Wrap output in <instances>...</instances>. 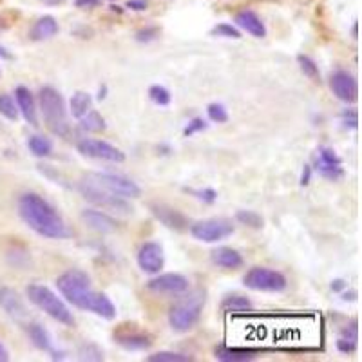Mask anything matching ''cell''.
Instances as JSON below:
<instances>
[{
	"label": "cell",
	"mask_w": 362,
	"mask_h": 362,
	"mask_svg": "<svg viewBox=\"0 0 362 362\" xmlns=\"http://www.w3.org/2000/svg\"><path fill=\"white\" fill-rule=\"evenodd\" d=\"M57 288L60 296L66 299V303L73 305L74 308L95 313L105 321L116 319V306L105 293L96 292L93 288L87 272L80 270V268L66 270L62 276L57 277Z\"/></svg>",
	"instance_id": "obj_1"
},
{
	"label": "cell",
	"mask_w": 362,
	"mask_h": 362,
	"mask_svg": "<svg viewBox=\"0 0 362 362\" xmlns=\"http://www.w3.org/2000/svg\"><path fill=\"white\" fill-rule=\"evenodd\" d=\"M17 206L21 219L35 234L45 239H69L73 235L57 209L37 192L22 194Z\"/></svg>",
	"instance_id": "obj_2"
},
{
	"label": "cell",
	"mask_w": 362,
	"mask_h": 362,
	"mask_svg": "<svg viewBox=\"0 0 362 362\" xmlns=\"http://www.w3.org/2000/svg\"><path fill=\"white\" fill-rule=\"evenodd\" d=\"M38 109H40L44 122L54 136L66 138L71 131L69 118H67V107L64 96L54 87L45 86L38 93Z\"/></svg>",
	"instance_id": "obj_3"
},
{
	"label": "cell",
	"mask_w": 362,
	"mask_h": 362,
	"mask_svg": "<svg viewBox=\"0 0 362 362\" xmlns=\"http://www.w3.org/2000/svg\"><path fill=\"white\" fill-rule=\"evenodd\" d=\"M183 296V293H181ZM206 303L205 290H192L189 296H183L176 305L169 310V326L177 332V334H185L189 329L198 325L202 319L203 308Z\"/></svg>",
	"instance_id": "obj_4"
},
{
	"label": "cell",
	"mask_w": 362,
	"mask_h": 362,
	"mask_svg": "<svg viewBox=\"0 0 362 362\" xmlns=\"http://www.w3.org/2000/svg\"><path fill=\"white\" fill-rule=\"evenodd\" d=\"M25 296H28L31 305H35L38 310H42L45 315H49L53 321L60 322V325L67 326V328L74 326V317H73V312L69 310V306H67L66 303H64V300L53 292V290L47 288L45 284H40V283L28 284Z\"/></svg>",
	"instance_id": "obj_5"
},
{
	"label": "cell",
	"mask_w": 362,
	"mask_h": 362,
	"mask_svg": "<svg viewBox=\"0 0 362 362\" xmlns=\"http://www.w3.org/2000/svg\"><path fill=\"white\" fill-rule=\"evenodd\" d=\"M78 192L82 194L83 199H87V202H90L93 205L100 206L103 210H111V212H118V214H131L132 212V206L129 205L127 199L119 198L116 194L96 185L87 174L80 180Z\"/></svg>",
	"instance_id": "obj_6"
},
{
	"label": "cell",
	"mask_w": 362,
	"mask_h": 362,
	"mask_svg": "<svg viewBox=\"0 0 362 362\" xmlns=\"http://www.w3.org/2000/svg\"><path fill=\"white\" fill-rule=\"evenodd\" d=\"M243 284L245 288L254 290V292L279 293L286 290L288 281L281 272L267 267H254L243 276Z\"/></svg>",
	"instance_id": "obj_7"
},
{
	"label": "cell",
	"mask_w": 362,
	"mask_h": 362,
	"mask_svg": "<svg viewBox=\"0 0 362 362\" xmlns=\"http://www.w3.org/2000/svg\"><path fill=\"white\" fill-rule=\"evenodd\" d=\"M190 235L198 239L202 243H219L230 238L235 232V226L230 219L225 218H212L205 221H198L189 226Z\"/></svg>",
	"instance_id": "obj_8"
},
{
	"label": "cell",
	"mask_w": 362,
	"mask_h": 362,
	"mask_svg": "<svg viewBox=\"0 0 362 362\" xmlns=\"http://www.w3.org/2000/svg\"><path fill=\"white\" fill-rule=\"evenodd\" d=\"M87 176L95 181L96 185H100L102 189L109 190V192L116 194V196H119V198L138 199L141 196V189L138 187V183H136V181H132L131 177L124 176V174L89 173Z\"/></svg>",
	"instance_id": "obj_9"
},
{
	"label": "cell",
	"mask_w": 362,
	"mask_h": 362,
	"mask_svg": "<svg viewBox=\"0 0 362 362\" xmlns=\"http://www.w3.org/2000/svg\"><path fill=\"white\" fill-rule=\"evenodd\" d=\"M78 153L86 158H93V160L111 161V163H124L125 153L122 148L115 147L109 141L95 140V138H83L76 145Z\"/></svg>",
	"instance_id": "obj_10"
},
{
	"label": "cell",
	"mask_w": 362,
	"mask_h": 362,
	"mask_svg": "<svg viewBox=\"0 0 362 362\" xmlns=\"http://www.w3.org/2000/svg\"><path fill=\"white\" fill-rule=\"evenodd\" d=\"M313 170L328 181H339L344 176L342 160L332 147H319L313 156Z\"/></svg>",
	"instance_id": "obj_11"
},
{
	"label": "cell",
	"mask_w": 362,
	"mask_h": 362,
	"mask_svg": "<svg viewBox=\"0 0 362 362\" xmlns=\"http://www.w3.org/2000/svg\"><path fill=\"white\" fill-rule=\"evenodd\" d=\"M147 290L154 293H165V296H181L187 293L190 288V283L185 276L169 272V274H156L153 279L147 281Z\"/></svg>",
	"instance_id": "obj_12"
},
{
	"label": "cell",
	"mask_w": 362,
	"mask_h": 362,
	"mask_svg": "<svg viewBox=\"0 0 362 362\" xmlns=\"http://www.w3.org/2000/svg\"><path fill=\"white\" fill-rule=\"evenodd\" d=\"M138 267L147 276H156L165 267V252L163 247L156 241H145L136 255Z\"/></svg>",
	"instance_id": "obj_13"
},
{
	"label": "cell",
	"mask_w": 362,
	"mask_h": 362,
	"mask_svg": "<svg viewBox=\"0 0 362 362\" xmlns=\"http://www.w3.org/2000/svg\"><path fill=\"white\" fill-rule=\"evenodd\" d=\"M329 89L334 93V96L337 100L344 103H355L358 100V83L354 74L348 73V71H335L332 76H329Z\"/></svg>",
	"instance_id": "obj_14"
},
{
	"label": "cell",
	"mask_w": 362,
	"mask_h": 362,
	"mask_svg": "<svg viewBox=\"0 0 362 362\" xmlns=\"http://www.w3.org/2000/svg\"><path fill=\"white\" fill-rule=\"evenodd\" d=\"M0 308L4 310L6 315L11 321L18 322V325H28L29 310L17 290L9 288V286H2L0 288Z\"/></svg>",
	"instance_id": "obj_15"
},
{
	"label": "cell",
	"mask_w": 362,
	"mask_h": 362,
	"mask_svg": "<svg viewBox=\"0 0 362 362\" xmlns=\"http://www.w3.org/2000/svg\"><path fill=\"white\" fill-rule=\"evenodd\" d=\"M80 219L83 221V225L89 226L90 230L98 232V234H115L119 228L118 221L105 210L83 209L80 212Z\"/></svg>",
	"instance_id": "obj_16"
},
{
	"label": "cell",
	"mask_w": 362,
	"mask_h": 362,
	"mask_svg": "<svg viewBox=\"0 0 362 362\" xmlns=\"http://www.w3.org/2000/svg\"><path fill=\"white\" fill-rule=\"evenodd\" d=\"M151 212L161 225H165L170 230H189V219L177 209H173V206L165 205V203H151Z\"/></svg>",
	"instance_id": "obj_17"
},
{
	"label": "cell",
	"mask_w": 362,
	"mask_h": 362,
	"mask_svg": "<svg viewBox=\"0 0 362 362\" xmlns=\"http://www.w3.org/2000/svg\"><path fill=\"white\" fill-rule=\"evenodd\" d=\"M15 102H17L18 112L29 125L37 127L38 125V105L35 100L33 93L24 86H18L15 89Z\"/></svg>",
	"instance_id": "obj_18"
},
{
	"label": "cell",
	"mask_w": 362,
	"mask_h": 362,
	"mask_svg": "<svg viewBox=\"0 0 362 362\" xmlns=\"http://www.w3.org/2000/svg\"><path fill=\"white\" fill-rule=\"evenodd\" d=\"M210 261L214 267L223 270H239L245 264L243 255L230 247H219L210 252Z\"/></svg>",
	"instance_id": "obj_19"
},
{
	"label": "cell",
	"mask_w": 362,
	"mask_h": 362,
	"mask_svg": "<svg viewBox=\"0 0 362 362\" xmlns=\"http://www.w3.org/2000/svg\"><path fill=\"white\" fill-rule=\"evenodd\" d=\"M235 25L239 29L247 31L248 35H252L254 38H264L267 37V28H264L263 21L259 18V15L252 9H243L239 11L234 18Z\"/></svg>",
	"instance_id": "obj_20"
},
{
	"label": "cell",
	"mask_w": 362,
	"mask_h": 362,
	"mask_svg": "<svg viewBox=\"0 0 362 362\" xmlns=\"http://www.w3.org/2000/svg\"><path fill=\"white\" fill-rule=\"evenodd\" d=\"M216 358L223 362H248L257 358L259 350H252V348H230L226 344H218L214 348Z\"/></svg>",
	"instance_id": "obj_21"
},
{
	"label": "cell",
	"mask_w": 362,
	"mask_h": 362,
	"mask_svg": "<svg viewBox=\"0 0 362 362\" xmlns=\"http://www.w3.org/2000/svg\"><path fill=\"white\" fill-rule=\"evenodd\" d=\"M58 31H60V25H58L57 18L51 17V15H44L33 24L31 31H29V38L33 42H44L57 37Z\"/></svg>",
	"instance_id": "obj_22"
},
{
	"label": "cell",
	"mask_w": 362,
	"mask_h": 362,
	"mask_svg": "<svg viewBox=\"0 0 362 362\" xmlns=\"http://www.w3.org/2000/svg\"><path fill=\"white\" fill-rule=\"evenodd\" d=\"M116 344L122 346L127 351H145L153 346V337L140 332H132V334H116Z\"/></svg>",
	"instance_id": "obj_23"
},
{
	"label": "cell",
	"mask_w": 362,
	"mask_h": 362,
	"mask_svg": "<svg viewBox=\"0 0 362 362\" xmlns=\"http://www.w3.org/2000/svg\"><path fill=\"white\" fill-rule=\"evenodd\" d=\"M25 329H28V337L35 348L42 351H49V354L54 350L53 337H51L49 329L45 328L44 325H40V322H28Z\"/></svg>",
	"instance_id": "obj_24"
},
{
	"label": "cell",
	"mask_w": 362,
	"mask_h": 362,
	"mask_svg": "<svg viewBox=\"0 0 362 362\" xmlns=\"http://www.w3.org/2000/svg\"><path fill=\"white\" fill-rule=\"evenodd\" d=\"M337 350L341 351L342 355H354L355 351L358 350V325L357 321H351L350 325L346 326L344 329L339 335L337 342Z\"/></svg>",
	"instance_id": "obj_25"
},
{
	"label": "cell",
	"mask_w": 362,
	"mask_h": 362,
	"mask_svg": "<svg viewBox=\"0 0 362 362\" xmlns=\"http://www.w3.org/2000/svg\"><path fill=\"white\" fill-rule=\"evenodd\" d=\"M90 109H93V96H90L89 93H86V90H76V93L71 96L69 112L73 118L80 119L83 115H87Z\"/></svg>",
	"instance_id": "obj_26"
},
{
	"label": "cell",
	"mask_w": 362,
	"mask_h": 362,
	"mask_svg": "<svg viewBox=\"0 0 362 362\" xmlns=\"http://www.w3.org/2000/svg\"><path fill=\"white\" fill-rule=\"evenodd\" d=\"M28 148H29V153L33 154V156L47 158L51 156V153H53V141H51L49 138H45V136H40V134L29 136Z\"/></svg>",
	"instance_id": "obj_27"
},
{
	"label": "cell",
	"mask_w": 362,
	"mask_h": 362,
	"mask_svg": "<svg viewBox=\"0 0 362 362\" xmlns=\"http://www.w3.org/2000/svg\"><path fill=\"white\" fill-rule=\"evenodd\" d=\"M78 122H80V129L86 132H96V134H98V132H103L105 129H107L105 118H103L98 111H93V109H90L87 115H83Z\"/></svg>",
	"instance_id": "obj_28"
},
{
	"label": "cell",
	"mask_w": 362,
	"mask_h": 362,
	"mask_svg": "<svg viewBox=\"0 0 362 362\" xmlns=\"http://www.w3.org/2000/svg\"><path fill=\"white\" fill-rule=\"evenodd\" d=\"M223 312L226 313H243L248 312L252 308V300L245 296H239V293H234V296H226L221 303Z\"/></svg>",
	"instance_id": "obj_29"
},
{
	"label": "cell",
	"mask_w": 362,
	"mask_h": 362,
	"mask_svg": "<svg viewBox=\"0 0 362 362\" xmlns=\"http://www.w3.org/2000/svg\"><path fill=\"white\" fill-rule=\"evenodd\" d=\"M235 221L239 225L247 226V228H254V230H261L264 226V219L255 210H238L235 212Z\"/></svg>",
	"instance_id": "obj_30"
},
{
	"label": "cell",
	"mask_w": 362,
	"mask_h": 362,
	"mask_svg": "<svg viewBox=\"0 0 362 362\" xmlns=\"http://www.w3.org/2000/svg\"><path fill=\"white\" fill-rule=\"evenodd\" d=\"M0 116H4L9 122H17L18 116H21L17 102H15V98L11 95H6V93L0 95Z\"/></svg>",
	"instance_id": "obj_31"
},
{
	"label": "cell",
	"mask_w": 362,
	"mask_h": 362,
	"mask_svg": "<svg viewBox=\"0 0 362 362\" xmlns=\"http://www.w3.org/2000/svg\"><path fill=\"white\" fill-rule=\"evenodd\" d=\"M148 98L154 105H160V107H167L170 102H173V95L167 87L160 86V83H154V86L148 87Z\"/></svg>",
	"instance_id": "obj_32"
},
{
	"label": "cell",
	"mask_w": 362,
	"mask_h": 362,
	"mask_svg": "<svg viewBox=\"0 0 362 362\" xmlns=\"http://www.w3.org/2000/svg\"><path fill=\"white\" fill-rule=\"evenodd\" d=\"M297 64H299L300 71L305 73V76H308L310 80H313V82H319V80H321L319 67H317V64L313 62L312 58L306 57V54H299V57H297Z\"/></svg>",
	"instance_id": "obj_33"
},
{
	"label": "cell",
	"mask_w": 362,
	"mask_h": 362,
	"mask_svg": "<svg viewBox=\"0 0 362 362\" xmlns=\"http://www.w3.org/2000/svg\"><path fill=\"white\" fill-rule=\"evenodd\" d=\"M148 362H190L192 357L185 354H177V351H158V354L148 355Z\"/></svg>",
	"instance_id": "obj_34"
},
{
	"label": "cell",
	"mask_w": 362,
	"mask_h": 362,
	"mask_svg": "<svg viewBox=\"0 0 362 362\" xmlns=\"http://www.w3.org/2000/svg\"><path fill=\"white\" fill-rule=\"evenodd\" d=\"M212 37H221V38H232V40H239L241 38V31L232 24H218L210 31Z\"/></svg>",
	"instance_id": "obj_35"
},
{
	"label": "cell",
	"mask_w": 362,
	"mask_h": 362,
	"mask_svg": "<svg viewBox=\"0 0 362 362\" xmlns=\"http://www.w3.org/2000/svg\"><path fill=\"white\" fill-rule=\"evenodd\" d=\"M78 357L82 361H103V354L98 346L93 342H83L78 348Z\"/></svg>",
	"instance_id": "obj_36"
},
{
	"label": "cell",
	"mask_w": 362,
	"mask_h": 362,
	"mask_svg": "<svg viewBox=\"0 0 362 362\" xmlns=\"http://www.w3.org/2000/svg\"><path fill=\"white\" fill-rule=\"evenodd\" d=\"M206 116L214 124H226L228 122V112H226L225 105H221V103H210L206 107Z\"/></svg>",
	"instance_id": "obj_37"
},
{
	"label": "cell",
	"mask_w": 362,
	"mask_h": 362,
	"mask_svg": "<svg viewBox=\"0 0 362 362\" xmlns=\"http://www.w3.org/2000/svg\"><path fill=\"white\" fill-rule=\"evenodd\" d=\"M158 37H160V29H158V28H145V29H140V31H138V33L134 35L136 40L141 42V44H147V42L156 40Z\"/></svg>",
	"instance_id": "obj_38"
},
{
	"label": "cell",
	"mask_w": 362,
	"mask_h": 362,
	"mask_svg": "<svg viewBox=\"0 0 362 362\" xmlns=\"http://www.w3.org/2000/svg\"><path fill=\"white\" fill-rule=\"evenodd\" d=\"M341 122L344 127L348 129H357L358 127V115L355 109H344L341 115Z\"/></svg>",
	"instance_id": "obj_39"
},
{
	"label": "cell",
	"mask_w": 362,
	"mask_h": 362,
	"mask_svg": "<svg viewBox=\"0 0 362 362\" xmlns=\"http://www.w3.org/2000/svg\"><path fill=\"white\" fill-rule=\"evenodd\" d=\"M206 127H209V125H206L205 119H203V118H194V119H190L189 125H187V127L183 129V134H185V136H194V134H196V132L205 131Z\"/></svg>",
	"instance_id": "obj_40"
},
{
	"label": "cell",
	"mask_w": 362,
	"mask_h": 362,
	"mask_svg": "<svg viewBox=\"0 0 362 362\" xmlns=\"http://www.w3.org/2000/svg\"><path fill=\"white\" fill-rule=\"evenodd\" d=\"M190 194H194L196 198L202 199L205 203H214L218 199V192L212 189H205V190H190Z\"/></svg>",
	"instance_id": "obj_41"
},
{
	"label": "cell",
	"mask_w": 362,
	"mask_h": 362,
	"mask_svg": "<svg viewBox=\"0 0 362 362\" xmlns=\"http://www.w3.org/2000/svg\"><path fill=\"white\" fill-rule=\"evenodd\" d=\"M147 0H127L125 8L131 9V11H145L147 9Z\"/></svg>",
	"instance_id": "obj_42"
},
{
	"label": "cell",
	"mask_w": 362,
	"mask_h": 362,
	"mask_svg": "<svg viewBox=\"0 0 362 362\" xmlns=\"http://www.w3.org/2000/svg\"><path fill=\"white\" fill-rule=\"evenodd\" d=\"M74 6L80 9H95L100 6V0H76Z\"/></svg>",
	"instance_id": "obj_43"
},
{
	"label": "cell",
	"mask_w": 362,
	"mask_h": 362,
	"mask_svg": "<svg viewBox=\"0 0 362 362\" xmlns=\"http://www.w3.org/2000/svg\"><path fill=\"white\" fill-rule=\"evenodd\" d=\"M312 173L313 169L310 167V165H305V169H303V174H300V185L306 187L310 183V180H312Z\"/></svg>",
	"instance_id": "obj_44"
},
{
	"label": "cell",
	"mask_w": 362,
	"mask_h": 362,
	"mask_svg": "<svg viewBox=\"0 0 362 362\" xmlns=\"http://www.w3.org/2000/svg\"><path fill=\"white\" fill-rule=\"evenodd\" d=\"M329 288L334 290L335 293H341L342 290L348 288V283H346L344 279H334L332 281V284H329Z\"/></svg>",
	"instance_id": "obj_45"
},
{
	"label": "cell",
	"mask_w": 362,
	"mask_h": 362,
	"mask_svg": "<svg viewBox=\"0 0 362 362\" xmlns=\"http://www.w3.org/2000/svg\"><path fill=\"white\" fill-rule=\"evenodd\" d=\"M341 296H342V300H357V292H355V290H351V292L342 290Z\"/></svg>",
	"instance_id": "obj_46"
},
{
	"label": "cell",
	"mask_w": 362,
	"mask_h": 362,
	"mask_svg": "<svg viewBox=\"0 0 362 362\" xmlns=\"http://www.w3.org/2000/svg\"><path fill=\"white\" fill-rule=\"evenodd\" d=\"M9 361V351L6 350V346L0 342V362H8Z\"/></svg>",
	"instance_id": "obj_47"
},
{
	"label": "cell",
	"mask_w": 362,
	"mask_h": 362,
	"mask_svg": "<svg viewBox=\"0 0 362 362\" xmlns=\"http://www.w3.org/2000/svg\"><path fill=\"white\" fill-rule=\"evenodd\" d=\"M0 58H11V54H9V51L6 49V47H2V45H0Z\"/></svg>",
	"instance_id": "obj_48"
},
{
	"label": "cell",
	"mask_w": 362,
	"mask_h": 362,
	"mask_svg": "<svg viewBox=\"0 0 362 362\" xmlns=\"http://www.w3.org/2000/svg\"><path fill=\"white\" fill-rule=\"evenodd\" d=\"M105 93H107V87H102V89H100L98 100H103V98H105Z\"/></svg>",
	"instance_id": "obj_49"
},
{
	"label": "cell",
	"mask_w": 362,
	"mask_h": 362,
	"mask_svg": "<svg viewBox=\"0 0 362 362\" xmlns=\"http://www.w3.org/2000/svg\"><path fill=\"white\" fill-rule=\"evenodd\" d=\"M351 33H354V38H357V22L354 24V29H351Z\"/></svg>",
	"instance_id": "obj_50"
},
{
	"label": "cell",
	"mask_w": 362,
	"mask_h": 362,
	"mask_svg": "<svg viewBox=\"0 0 362 362\" xmlns=\"http://www.w3.org/2000/svg\"><path fill=\"white\" fill-rule=\"evenodd\" d=\"M0 74H2V71H0Z\"/></svg>",
	"instance_id": "obj_51"
}]
</instances>
